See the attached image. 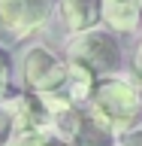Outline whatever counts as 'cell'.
<instances>
[{
  "mask_svg": "<svg viewBox=\"0 0 142 146\" xmlns=\"http://www.w3.org/2000/svg\"><path fill=\"white\" fill-rule=\"evenodd\" d=\"M88 110L121 137L142 122V85L136 88L121 76H100L88 98Z\"/></svg>",
  "mask_w": 142,
  "mask_h": 146,
  "instance_id": "cell-1",
  "label": "cell"
},
{
  "mask_svg": "<svg viewBox=\"0 0 142 146\" xmlns=\"http://www.w3.org/2000/svg\"><path fill=\"white\" fill-rule=\"evenodd\" d=\"M67 61L85 64L88 70L97 73V79L100 76H112L121 67V46H118L112 31H103L97 25V27H88V31H79V34L70 36Z\"/></svg>",
  "mask_w": 142,
  "mask_h": 146,
  "instance_id": "cell-2",
  "label": "cell"
},
{
  "mask_svg": "<svg viewBox=\"0 0 142 146\" xmlns=\"http://www.w3.org/2000/svg\"><path fill=\"white\" fill-rule=\"evenodd\" d=\"M21 79L27 91L36 94H61L67 82V61H61L52 49L33 46L21 58Z\"/></svg>",
  "mask_w": 142,
  "mask_h": 146,
  "instance_id": "cell-3",
  "label": "cell"
},
{
  "mask_svg": "<svg viewBox=\"0 0 142 146\" xmlns=\"http://www.w3.org/2000/svg\"><path fill=\"white\" fill-rule=\"evenodd\" d=\"M58 0H0V27L12 40L36 34L52 18Z\"/></svg>",
  "mask_w": 142,
  "mask_h": 146,
  "instance_id": "cell-4",
  "label": "cell"
},
{
  "mask_svg": "<svg viewBox=\"0 0 142 146\" xmlns=\"http://www.w3.org/2000/svg\"><path fill=\"white\" fill-rule=\"evenodd\" d=\"M9 116H12V125L15 131H33V128H48L52 122V113L45 107V98L36 94V91H18L12 98H3Z\"/></svg>",
  "mask_w": 142,
  "mask_h": 146,
  "instance_id": "cell-5",
  "label": "cell"
},
{
  "mask_svg": "<svg viewBox=\"0 0 142 146\" xmlns=\"http://www.w3.org/2000/svg\"><path fill=\"white\" fill-rule=\"evenodd\" d=\"M58 12H61L63 25L73 34H79L103 21V0H58Z\"/></svg>",
  "mask_w": 142,
  "mask_h": 146,
  "instance_id": "cell-6",
  "label": "cell"
},
{
  "mask_svg": "<svg viewBox=\"0 0 142 146\" xmlns=\"http://www.w3.org/2000/svg\"><path fill=\"white\" fill-rule=\"evenodd\" d=\"M103 25L118 34H133L142 25V0H103Z\"/></svg>",
  "mask_w": 142,
  "mask_h": 146,
  "instance_id": "cell-7",
  "label": "cell"
},
{
  "mask_svg": "<svg viewBox=\"0 0 142 146\" xmlns=\"http://www.w3.org/2000/svg\"><path fill=\"white\" fill-rule=\"evenodd\" d=\"M94 82H97V73L88 70L85 64H76V61H67V82H63V98L70 104H88L91 91H94Z\"/></svg>",
  "mask_w": 142,
  "mask_h": 146,
  "instance_id": "cell-8",
  "label": "cell"
},
{
  "mask_svg": "<svg viewBox=\"0 0 142 146\" xmlns=\"http://www.w3.org/2000/svg\"><path fill=\"white\" fill-rule=\"evenodd\" d=\"M73 146H118V134L103 119H97L91 110H85V119H82V128L73 137Z\"/></svg>",
  "mask_w": 142,
  "mask_h": 146,
  "instance_id": "cell-9",
  "label": "cell"
},
{
  "mask_svg": "<svg viewBox=\"0 0 142 146\" xmlns=\"http://www.w3.org/2000/svg\"><path fill=\"white\" fill-rule=\"evenodd\" d=\"M6 146H73L54 134L52 128H33V131H12Z\"/></svg>",
  "mask_w": 142,
  "mask_h": 146,
  "instance_id": "cell-10",
  "label": "cell"
},
{
  "mask_svg": "<svg viewBox=\"0 0 142 146\" xmlns=\"http://www.w3.org/2000/svg\"><path fill=\"white\" fill-rule=\"evenodd\" d=\"M12 131H15V125H12V116H9L6 104L0 100V146H6V143H9Z\"/></svg>",
  "mask_w": 142,
  "mask_h": 146,
  "instance_id": "cell-11",
  "label": "cell"
},
{
  "mask_svg": "<svg viewBox=\"0 0 142 146\" xmlns=\"http://www.w3.org/2000/svg\"><path fill=\"white\" fill-rule=\"evenodd\" d=\"M9 94V55L0 49V100Z\"/></svg>",
  "mask_w": 142,
  "mask_h": 146,
  "instance_id": "cell-12",
  "label": "cell"
},
{
  "mask_svg": "<svg viewBox=\"0 0 142 146\" xmlns=\"http://www.w3.org/2000/svg\"><path fill=\"white\" fill-rule=\"evenodd\" d=\"M121 146H142V128H130V131H124L121 134Z\"/></svg>",
  "mask_w": 142,
  "mask_h": 146,
  "instance_id": "cell-13",
  "label": "cell"
},
{
  "mask_svg": "<svg viewBox=\"0 0 142 146\" xmlns=\"http://www.w3.org/2000/svg\"><path fill=\"white\" fill-rule=\"evenodd\" d=\"M133 70H136V76L142 79V43L136 46V52H133Z\"/></svg>",
  "mask_w": 142,
  "mask_h": 146,
  "instance_id": "cell-14",
  "label": "cell"
}]
</instances>
